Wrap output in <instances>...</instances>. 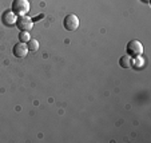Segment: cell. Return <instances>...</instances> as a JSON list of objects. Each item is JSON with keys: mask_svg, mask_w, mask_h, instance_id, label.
I'll list each match as a JSON object with an SVG mask.
<instances>
[{"mask_svg": "<svg viewBox=\"0 0 151 143\" xmlns=\"http://www.w3.org/2000/svg\"><path fill=\"white\" fill-rule=\"evenodd\" d=\"M29 11V1L28 0H14L12 1V12L16 16L27 15Z\"/></svg>", "mask_w": 151, "mask_h": 143, "instance_id": "6da1fadb", "label": "cell"}, {"mask_svg": "<svg viewBox=\"0 0 151 143\" xmlns=\"http://www.w3.org/2000/svg\"><path fill=\"white\" fill-rule=\"evenodd\" d=\"M127 54L130 57H137L142 56L143 54V46L139 40H131L127 44Z\"/></svg>", "mask_w": 151, "mask_h": 143, "instance_id": "7a4b0ae2", "label": "cell"}, {"mask_svg": "<svg viewBox=\"0 0 151 143\" xmlns=\"http://www.w3.org/2000/svg\"><path fill=\"white\" fill-rule=\"evenodd\" d=\"M16 27L20 29V31H31L32 27H34V22L29 16L27 15H23V16H17L16 19Z\"/></svg>", "mask_w": 151, "mask_h": 143, "instance_id": "3957f363", "label": "cell"}, {"mask_svg": "<svg viewBox=\"0 0 151 143\" xmlns=\"http://www.w3.org/2000/svg\"><path fill=\"white\" fill-rule=\"evenodd\" d=\"M63 26H64V28H66L67 31H71V32L76 31L78 27H79V19H78L76 15L70 14L64 17V20H63Z\"/></svg>", "mask_w": 151, "mask_h": 143, "instance_id": "277c9868", "label": "cell"}, {"mask_svg": "<svg viewBox=\"0 0 151 143\" xmlns=\"http://www.w3.org/2000/svg\"><path fill=\"white\" fill-rule=\"evenodd\" d=\"M16 19H17V16L12 12V9H7V11H4L1 14V22L7 27L16 26Z\"/></svg>", "mask_w": 151, "mask_h": 143, "instance_id": "5b68a950", "label": "cell"}, {"mask_svg": "<svg viewBox=\"0 0 151 143\" xmlns=\"http://www.w3.org/2000/svg\"><path fill=\"white\" fill-rule=\"evenodd\" d=\"M12 54L15 55L16 57H24L27 54H28V47H27V43H16L12 48Z\"/></svg>", "mask_w": 151, "mask_h": 143, "instance_id": "8992f818", "label": "cell"}, {"mask_svg": "<svg viewBox=\"0 0 151 143\" xmlns=\"http://www.w3.org/2000/svg\"><path fill=\"white\" fill-rule=\"evenodd\" d=\"M131 62H132V57H130L128 55H124L119 59V66L123 67V68H130L131 67Z\"/></svg>", "mask_w": 151, "mask_h": 143, "instance_id": "52a82bcc", "label": "cell"}, {"mask_svg": "<svg viewBox=\"0 0 151 143\" xmlns=\"http://www.w3.org/2000/svg\"><path fill=\"white\" fill-rule=\"evenodd\" d=\"M131 67H132V68H135V70L143 68V67H145V60H143V57L142 56L134 57V60L131 62Z\"/></svg>", "mask_w": 151, "mask_h": 143, "instance_id": "ba28073f", "label": "cell"}, {"mask_svg": "<svg viewBox=\"0 0 151 143\" xmlns=\"http://www.w3.org/2000/svg\"><path fill=\"white\" fill-rule=\"evenodd\" d=\"M27 47H28V51H32V52H36L39 50V42L36 39H29L27 42Z\"/></svg>", "mask_w": 151, "mask_h": 143, "instance_id": "9c48e42d", "label": "cell"}, {"mask_svg": "<svg viewBox=\"0 0 151 143\" xmlns=\"http://www.w3.org/2000/svg\"><path fill=\"white\" fill-rule=\"evenodd\" d=\"M29 39H31V36H29V32H27V31H20V34H19V40H20V42H23V43H27Z\"/></svg>", "mask_w": 151, "mask_h": 143, "instance_id": "30bf717a", "label": "cell"}, {"mask_svg": "<svg viewBox=\"0 0 151 143\" xmlns=\"http://www.w3.org/2000/svg\"><path fill=\"white\" fill-rule=\"evenodd\" d=\"M140 1H143V3H150V0H140Z\"/></svg>", "mask_w": 151, "mask_h": 143, "instance_id": "8fae6325", "label": "cell"}]
</instances>
